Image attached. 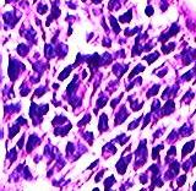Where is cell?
Wrapping results in <instances>:
<instances>
[{
  "mask_svg": "<svg viewBox=\"0 0 196 191\" xmlns=\"http://www.w3.org/2000/svg\"><path fill=\"white\" fill-rule=\"evenodd\" d=\"M71 69H73V66H68L66 69H65V70H64V72H63V74H60V76H59V80H60V81H63V80H65V79H66V76L70 74Z\"/></svg>",
  "mask_w": 196,
  "mask_h": 191,
  "instance_id": "cell-14",
  "label": "cell"
},
{
  "mask_svg": "<svg viewBox=\"0 0 196 191\" xmlns=\"http://www.w3.org/2000/svg\"><path fill=\"white\" fill-rule=\"evenodd\" d=\"M158 56H159L158 53H153V54H151V55L145 56V60H147L148 64H152L154 60H156V59H158Z\"/></svg>",
  "mask_w": 196,
  "mask_h": 191,
  "instance_id": "cell-12",
  "label": "cell"
},
{
  "mask_svg": "<svg viewBox=\"0 0 196 191\" xmlns=\"http://www.w3.org/2000/svg\"><path fill=\"white\" fill-rule=\"evenodd\" d=\"M9 1H11V0H6V3H9Z\"/></svg>",
  "mask_w": 196,
  "mask_h": 191,
  "instance_id": "cell-27",
  "label": "cell"
},
{
  "mask_svg": "<svg viewBox=\"0 0 196 191\" xmlns=\"http://www.w3.org/2000/svg\"><path fill=\"white\" fill-rule=\"evenodd\" d=\"M98 129L100 130V132H103V131L108 130V118H107L105 114L100 115V120H99V124H98Z\"/></svg>",
  "mask_w": 196,
  "mask_h": 191,
  "instance_id": "cell-4",
  "label": "cell"
},
{
  "mask_svg": "<svg viewBox=\"0 0 196 191\" xmlns=\"http://www.w3.org/2000/svg\"><path fill=\"white\" fill-rule=\"evenodd\" d=\"M129 116V113L125 110V107H123L121 110L118 113V115H116V120H115V126L116 125H120L121 123H124V120Z\"/></svg>",
  "mask_w": 196,
  "mask_h": 191,
  "instance_id": "cell-2",
  "label": "cell"
},
{
  "mask_svg": "<svg viewBox=\"0 0 196 191\" xmlns=\"http://www.w3.org/2000/svg\"><path fill=\"white\" fill-rule=\"evenodd\" d=\"M162 148H163V145H159V146H157V147H154V148H153V156H152V158H153L154 160L159 158L158 153H159V151H161Z\"/></svg>",
  "mask_w": 196,
  "mask_h": 191,
  "instance_id": "cell-13",
  "label": "cell"
},
{
  "mask_svg": "<svg viewBox=\"0 0 196 191\" xmlns=\"http://www.w3.org/2000/svg\"><path fill=\"white\" fill-rule=\"evenodd\" d=\"M146 15H148V16H152L153 15V8L152 6L146 8Z\"/></svg>",
  "mask_w": 196,
  "mask_h": 191,
  "instance_id": "cell-22",
  "label": "cell"
},
{
  "mask_svg": "<svg viewBox=\"0 0 196 191\" xmlns=\"http://www.w3.org/2000/svg\"><path fill=\"white\" fill-rule=\"evenodd\" d=\"M140 121H141V118L139 119V120H135L134 123H131V124L129 125V130H134V129H135V128H136V126H137V125L140 124Z\"/></svg>",
  "mask_w": 196,
  "mask_h": 191,
  "instance_id": "cell-19",
  "label": "cell"
},
{
  "mask_svg": "<svg viewBox=\"0 0 196 191\" xmlns=\"http://www.w3.org/2000/svg\"><path fill=\"white\" fill-rule=\"evenodd\" d=\"M115 183V179H114V176H109L107 180L104 181V188H105V190H110V188H112V185Z\"/></svg>",
  "mask_w": 196,
  "mask_h": 191,
  "instance_id": "cell-9",
  "label": "cell"
},
{
  "mask_svg": "<svg viewBox=\"0 0 196 191\" xmlns=\"http://www.w3.org/2000/svg\"><path fill=\"white\" fill-rule=\"evenodd\" d=\"M158 89H159V85H154V86L150 89L151 92L147 93V97H151V96H153V94H157V93H158Z\"/></svg>",
  "mask_w": 196,
  "mask_h": 191,
  "instance_id": "cell-16",
  "label": "cell"
},
{
  "mask_svg": "<svg viewBox=\"0 0 196 191\" xmlns=\"http://www.w3.org/2000/svg\"><path fill=\"white\" fill-rule=\"evenodd\" d=\"M90 120H91V115H90V114H87L84 119H82V121H80L77 125H79V126H82V125H85V124H87V123H90Z\"/></svg>",
  "mask_w": 196,
  "mask_h": 191,
  "instance_id": "cell-17",
  "label": "cell"
},
{
  "mask_svg": "<svg viewBox=\"0 0 196 191\" xmlns=\"http://www.w3.org/2000/svg\"><path fill=\"white\" fill-rule=\"evenodd\" d=\"M145 70V66H142V65H137L135 69H134V71L131 74H130V76H129V79H131V77L134 76V75H136V74H139V72H141V71H144Z\"/></svg>",
  "mask_w": 196,
  "mask_h": 191,
  "instance_id": "cell-15",
  "label": "cell"
},
{
  "mask_svg": "<svg viewBox=\"0 0 196 191\" xmlns=\"http://www.w3.org/2000/svg\"><path fill=\"white\" fill-rule=\"evenodd\" d=\"M131 17H133V13H131V10H129L128 13H125L124 15H121L119 17V21L121 23H126V22H130L131 21Z\"/></svg>",
  "mask_w": 196,
  "mask_h": 191,
  "instance_id": "cell-7",
  "label": "cell"
},
{
  "mask_svg": "<svg viewBox=\"0 0 196 191\" xmlns=\"http://www.w3.org/2000/svg\"><path fill=\"white\" fill-rule=\"evenodd\" d=\"M103 173H104V170H102V171L99 173V174H97V176H96V181H97V183H98V181L100 180V176L103 175Z\"/></svg>",
  "mask_w": 196,
  "mask_h": 191,
  "instance_id": "cell-24",
  "label": "cell"
},
{
  "mask_svg": "<svg viewBox=\"0 0 196 191\" xmlns=\"http://www.w3.org/2000/svg\"><path fill=\"white\" fill-rule=\"evenodd\" d=\"M162 110H163V112H162L163 115H169V114H172V113L174 112V102H173V100H168V102L165 103L164 108H163Z\"/></svg>",
  "mask_w": 196,
  "mask_h": 191,
  "instance_id": "cell-5",
  "label": "cell"
},
{
  "mask_svg": "<svg viewBox=\"0 0 196 191\" xmlns=\"http://www.w3.org/2000/svg\"><path fill=\"white\" fill-rule=\"evenodd\" d=\"M130 158H131V156H128L126 158H121L119 162L116 163V170L119 174H124V173H125L126 167L130 163Z\"/></svg>",
  "mask_w": 196,
  "mask_h": 191,
  "instance_id": "cell-1",
  "label": "cell"
},
{
  "mask_svg": "<svg viewBox=\"0 0 196 191\" xmlns=\"http://www.w3.org/2000/svg\"><path fill=\"white\" fill-rule=\"evenodd\" d=\"M194 190H196V183H195V185H194Z\"/></svg>",
  "mask_w": 196,
  "mask_h": 191,
  "instance_id": "cell-26",
  "label": "cell"
},
{
  "mask_svg": "<svg viewBox=\"0 0 196 191\" xmlns=\"http://www.w3.org/2000/svg\"><path fill=\"white\" fill-rule=\"evenodd\" d=\"M23 139H25V135H23V136L21 137V140H20L19 142H17V147H19V148H20V150H21V148H22V146H23Z\"/></svg>",
  "mask_w": 196,
  "mask_h": 191,
  "instance_id": "cell-23",
  "label": "cell"
},
{
  "mask_svg": "<svg viewBox=\"0 0 196 191\" xmlns=\"http://www.w3.org/2000/svg\"><path fill=\"white\" fill-rule=\"evenodd\" d=\"M27 52H28V47H26L25 44H20L19 47H17V53H19L20 55L25 56L27 54Z\"/></svg>",
  "mask_w": 196,
  "mask_h": 191,
  "instance_id": "cell-10",
  "label": "cell"
},
{
  "mask_svg": "<svg viewBox=\"0 0 196 191\" xmlns=\"http://www.w3.org/2000/svg\"><path fill=\"white\" fill-rule=\"evenodd\" d=\"M107 98H103V97H100L99 98V100L97 102V108H102V107H104L105 105V103H107Z\"/></svg>",
  "mask_w": 196,
  "mask_h": 191,
  "instance_id": "cell-18",
  "label": "cell"
},
{
  "mask_svg": "<svg viewBox=\"0 0 196 191\" xmlns=\"http://www.w3.org/2000/svg\"><path fill=\"white\" fill-rule=\"evenodd\" d=\"M98 164V160H96V162H94V163H92L91 165H90V168H88V169H92V168H94V167H96Z\"/></svg>",
  "mask_w": 196,
  "mask_h": 191,
  "instance_id": "cell-25",
  "label": "cell"
},
{
  "mask_svg": "<svg viewBox=\"0 0 196 191\" xmlns=\"http://www.w3.org/2000/svg\"><path fill=\"white\" fill-rule=\"evenodd\" d=\"M40 143V140L38 139L36 135H31L29 137V141H28V145H27V152H32V150L34 148V146H37Z\"/></svg>",
  "mask_w": 196,
  "mask_h": 191,
  "instance_id": "cell-3",
  "label": "cell"
},
{
  "mask_svg": "<svg viewBox=\"0 0 196 191\" xmlns=\"http://www.w3.org/2000/svg\"><path fill=\"white\" fill-rule=\"evenodd\" d=\"M174 47H175V43H170L169 45H163L162 47V50L164 54H169V53L174 49Z\"/></svg>",
  "mask_w": 196,
  "mask_h": 191,
  "instance_id": "cell-11",
  "label": "cell"
},
{
  "mask_svg": "<svg viewBox=\"0 0 196 191\" xmlns=\"http://www.w3.org/2000/svg\"><path fill=\"white\" fill-rule=\"evenodd\" d=\"M175 153H176V150H175V147H172L170 150L168 151V153H167V157H169V156H174Z\"/></svg>",
  "mask_w": 196,
  "mask_h": 191,
  "instance_id": "cell-21",
  "label": "cell"
},
{
  "mask_svg": "<svg viewBox=\"0 0 196 191\" xmlns=\"http://www.w3.org/2000/svg\"><path fill=\"white\" fill-rule=\"evenodd\" d=\"M110 25H112V27H113V29H114V32L118 34L120 32V27H119V25H118V22H116V19L115 17H113V16H110Z\"/></svg>",
  "mask_w": 196,
  "mask_h": 191,
  "instance_id": "cell-8",
  "label": "cell"
},
{
  "mask_svg": "<svg viewBox=\"0 0 196 191\" xmlns=\"http://www.w3.org/2000/svg\"><path fill=\"white\" fill-rule=\"evenodd\" d=\"M185 180H186V175H183V176H180L179 178V180H178V186H181V185L184 184V183H185Z\"/></svg>",
  "mask_w": 196,
  "mask_h": 191,
  "instance_id": "cell-20",
  "label": "cell"
},
{
  "mask_svg": "<svg viewBox=\"0 0 196 191\" xmlns=\"http://www.w3.org/2000/svg\"><path fill=\"white\" fill-rule=\"evenodd\" d=\"M194 145H195V141H190V142H188L185 146L183 147V152H181V156L183 157H185L188 153H190L193 151V148H194Z\"/></svg>",
  "mask_w": 196,
  "mask_h": 191,
  "instance_id": "cell-6",
  "label": "cell"
}]
</instances>
